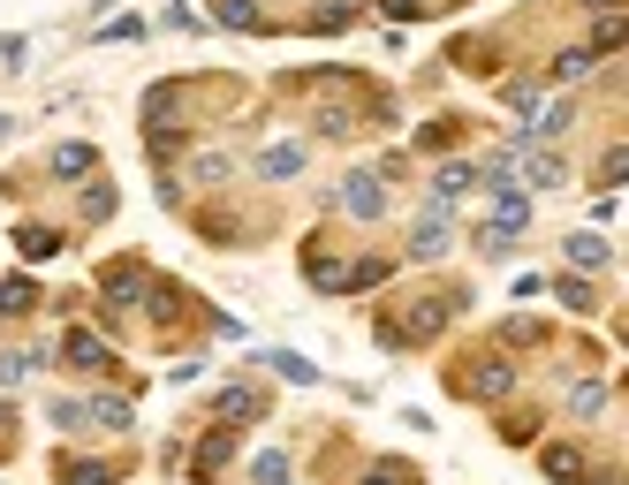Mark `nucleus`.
<instances>
[{"instance_id":"f257e3e1","label":"nucleus","mask_w":629,"mask_h":485,"mask_svg":"<svg viewBox=\"0 0 629 485\" xmlns=\"http://www.w3.org/2000/svg\"><path fill=\"white\" fill-rule=\"evenodd\" d=\"M448 319H456V296H425L410 319H387V326H379V341H387V349H395V341H402V349H425V341H440V334H448Z\"/></svg>"},{"instance_id":"f03ea898","label":"nucleus","mask_w":629,"mask_h":485,"mask_svg":"<svg viewBox=\"0 0 629 485\" xmlns=\"http://www.w3.org/2000/svg\"><path fill=\"white\" fill-rule=\"evenodd\" d=\"M448 387L471 395V402H500V395L516 387V364H508V356H471V364L448 372Z\"/></svg>"},{"instance_id":"7ed1b4c3","label":"nucleus","mask_w":629,"mask_h":485,"mask_svg":"<svg viewBox=\"0 0 629 485\" xmlns=\"http://www.w3.org/2000/svg\"><path fill=\"white\" fill-rule=\"evenodd\" d=\"M99 296H107L114 312H137V304L153 296V274H145V266H130V258H114V266L99 274Z\"/></svg>"},{"instance_id":"20e7f679","label":"nucleus","mask_w":629,"mask_h":485,"mask_svg":"<svg viewBox=\"0 0 629 485\" xmlns=\"http://www.w3.org/2000/svg\"><path fill=\"white\" fill-rule=\"evenodd\" d=\"M61 356H69L76 372H107V364H114V349H107L92 326H69V334H61Z\"/></svg>"},{"instance_id":"39448f33","label":"nucleus","mask_w":629,"mask_h":485,"mask_svg":"<svg viewBox=\"0 0 629 485\" xmlns=\"http://www.w3.org/2000/svg\"><path fill=\"white\" fill-rule=\"evenodd\" d=\"M341 205H349L356 220H379V213H387V190H379V174H349V182H341Z\"/></svg>"},{"instance_id":"423d86ee","label":"nucleus","mask_w":629,"mask_h":485,"mask_svg":"<svg viewBox=\"0 0 629 485\" xmlns=\"http://www.w3.org/2000/svg\"><path fill=\"white\" fill-rule=\"evenodd\" d=\"M410 258H448V213H425V220H418Z\"/></svg>"},{"instance_id":"0eeeda50","label":"nucleus","mask_w":629,"mask_h":485,"mask_svg":"<svg viewBox=\"0 0 629 485\" xmlns=\"http://www.w3.org/2000/svg\"><path fill=\"white\" fill-rule=\"evenodd\" d=\"M463 190H477V167H440V174H433V213H448Z\"/></svg>"},{"instance_id":"6e6552de","label":"nucleus","mask_w":629,"mask_h":485,"mask_svg":"<svg viewBox=\"0 0 629 485\" xmlns=\"http://www.w3.org/2000/svg\"><path fill=\"white\" fill-rule=\"evenodd\" d=\"M258 174H266V182H289V174H304V145H266V153H258Z\"/></svg>"},{"instance_id":"1a4fd4ad","label":"nucleus","mask_w":629,"mask_h":485,"mask_svg":"<svg viewBox=\"0 0 629 485\" xmlns=\"http://www.w3.org/2000/svg\"><path fill=\"white\" fill-rule=\"evenodd\" d=\"M493 220H500V228H523V220H531V197H523L516 182H493Z\"/></svg>"},{"instance_id":"9d476101","label":"nucleus","mask_w":629,"mask_h":485,"mask_svg":"<svg viewBox=\"0 0 629 485\" xmlns=\"http://www.w3.org/2000/svg\"><path fill=\"white\" fill-rule=\"evenodd\" d=\"M607 258H615V243H607V235H584V228L569 235V266H584V274H592V266H607Z\"/></svg>"},{"instance_id":"9b49d317","label":"nucleus","mask_w":629,"mask_h":485,"mask_svg":"<svg viewBox=\"0 0 629 485\" xmlns=\"http://www.w3.org/2000/svg\"><path fill=\"white\" fill-rule=\"evenodd\" d=\"M228 456H235V433H228V425H213V440L197 448V478H220V463H228Z\"/></svg>"},{"instance_id":"f8f14e48","label":"nucleus","mask_w":629,"mask_h":485,"mask_svg":"<svg viewBox=\"0 0 629 485\" xmlns=\"http://www.w3.org/2000/svg\"><path fill=\"white\" fill-rule=\"evenodd\" d=\"M53 478L61 485H114V471H107V463H84V456H61Z\"/></svg>"},{"instance_id":"ddd939ff","label":"nucleus","mask_w":629,"mask_h":485,"mask_svg":"<svg viewBox=\"0 0 629 485\" xmlns=\"http://www.w3.org/2000/svg\"><path fill=\"white\" fill-rule=\"evenodd\" d=\"M213 15H220L228 31H266V15H258V0H213Z\"/></svg>"},{"instance_id":"4468645a","label":"nucleus","mask_w":629,"mask_h":485,"mask_svg":"<svg viewBox=\"0 0 629 485\" xmlns=\"http://www.w3.org/2000/svg\"><path fill=\"white\" fill-rule=\"evenodd\" d=\"M15 251L23 258H53L61 251V228H15Z\"/></svg>"},{"instance_id":"2eb2a0df","label":"nucleus","mask_w":629,"mask_h":485,"mask_svg":"<svg viewBox=\"0 0 629 485\" xmlns=\"http://www.w3.org/2000/svg\"><path fill=\"white\" fill-rule=\"evenodd\" d=\"M0 312H8V319H31V312H38V289H31V281L15 274V281L0 289Z\"/></svg>"},{"instance_id":"dca6fc26","label":"nucleus","mask_w":629,"mask_h":485,"mask_svg":"<svg viewBox=\"0 0 629 485\" xmlns=\"http://www.w3.org/2000/svg\"><path fill=\"white\" fill-rule=\"evenodd\" d=\"M258 410H266V402H258V387H220V417H235V425H243V417H258Z\"/></svg>"},{"instance_id":"f3484780","label":"nucleus","mask_w":629,"mask_h":485,"mask_svg":"<svg viewBox=\"0 0 629 485\" xmlns=\"http://www.w3.org/2000/svg\"><path fill=\"white\" fill-rule=\"evenodd\" d=\"M84 417L107 425V433H122V425H130V402H122V395H99V402H84Z\"/></svg>"},{"instance_id":"a211bd4d","label":"nucleus","mask_w":629,"mask_h":485,"mask_svg":"<svg viewBox=\"0 0 629 485\" xmlns=\"http://www.w3.org/2000/svg\"><path fill=\"white\" fill-rule=\"evenodd\" d=\"M523 174H531L539 190H561V160H554V153H539V145L523 153Z\"/></svg>"},{"instance_id":"6ab92c4d","label":"nucleus","mask_w":629,"mask_h":485,"mask_svg":"<svg viewBox=\"0 0 629 485\" xmlns=\"http://www.w3.org/2000/svg\"><path fill=\"white\" fill-rule=\"evenodd\" d=\"M592 69H600V53H592V46H569V53L554 61V76H561V84H577V76H592Z\"/></svg>"},{"instance_id":"aec40b11","label":"nucleus","mask_w":629,"mask_h":485,"mask_svg":"<svg viewBox=\"0 0 629 485\" xmlns=\"http://www.w3.org/2000/svg\"><path fill=\"white\" fill-rule=\"evenodd\" d=\"M31 364H46V349H38V356H23V349H0V387H23V379H31Z\"/></svg>"},{"instance_id":"412c9836","label":"nucleus","mask_w":629,"mask_h":485,"mask_svg":"<svg viewBox=\"0 0 629 485\" xmlns=\"http://www.w3.org/2000/svg\"><path fill=\"white\" fill-rule=\"evenodd\" d=\"M92 167H99L92 145H61V153H53V174H92Z\"/></svg>"},{"instance_id":"4be33fe9","label":"nucleus","mask_w":629,"mask_h":485,"mask_svg":"<svg viewBox=\"0 0 629 485\" xmlns=\"http://www.w3.org/2000/svg\"><path fill=\"white\" fill-rule=\"evenodd\" d=\"M600 402H607V379H577V387H569V410H577V417H592Z\"/></svg>"},{"instance_id":"5701e85b","label":"nucleus","mask_w":629,"mask_h":485,"mask_svg":"<svg viewBox=\"0 0 629 485\" xmlns=\"http://www.w3.org/2000/svg\"><path fill=\"white\" fill-rule=\"evenodd\" d=\"M500 92H508V107H516V114H531V107H539V76H508Z\"/></svg>"},{"instance_id":"b1692460","label":"nucleus","mask_w":629,"mask_h":485,"mask_svg":"<svg viewBox=\"0 0 629 485\" xmlns=\"http://www.w3.org/2000/svg\"><path fill=\"white\" fill-rule=\"evenodd\" d=\"M477 251H485V258H508V251H516V228H500V220L477 228Z\"/></svg>"},{"instance_id":"393cba45","label":"nucleus","mask_w":629,"mask_h":485,"mask_svg":"<svg viewBox=\"0 0 629 485\" xmlns=\"http://www.w3.org/2000/svg\"><path fill=\"white\" fill-rule=\"evenodd\" d=\"M577 471H584V456H577V448H546V478H577Z\"/></svg>"},{"instance_id":"a878e982","label":"nucleus","mask_w":629,"mask_h":485,"mask_svg":"<svg viewBox=\"0 0 629 485\" xmlns=\"http://www.w3.org/2000/svg\"><path fill=\"white\" fill-rule=\"evenodd\" d=\"M266 364H281V379H297V387H312V379H318V364H304V356H289V349H281V356H266Z\"/></svg>"},{"instance_id":"bb28decb","label":"nucleus","mask_w":629,"mask_h":485,"mask_svg":"<svg viewBox=\"0 0 629 485\" xmlns=\"http://www.w3.org/2000/svg\"><path fill=\"white\" fill-rule=\"evenodd\" d=\"M190 174H197V182H228V153H197Z\"/></svg>"},{"instance_id":"cd10ccee","label":"nucleus","mask_w":629,"mask_h":485,"mask_svg":"<svg viewBox=\"0 0 629 485\" xmlns=\"http://www.w3.org/2000/svg\"><path fill=\"white\" fill-rule=\"evenodd\" d=\"M372 281H387V266H379V258H364V266H349V274H341V289H372Z\"/></svg>"},{"instance_id":"c85d7f7f","label":"nucleus","mask_w":629,"mask_h":485,"mask_svg":"<svg viewBox=\"0 0 629 485\" xmlns=\"http://www.w3.org/2000/svg\"><path fill=\"white\" fill-rule=\"evenodd\" d=\"M349 23H356V8H318V15H312V31H326V38L349 31Z\"/></svg>"},{"instance_id":"c756f323","label":"nucleus","mask_w":629,"mask_h":485,"mask_svg":"<svg viewBox=\"0 0 629 485\" xmlns=\"http://www.w3.org/2000/svg\"><path fill=\"white\" fill-rule=\"evenodd\" d=\"M145 153H153V160H174V153H182V137H174V130H145Z\"/></svg>"},{"instance_id":"7c9ffc66","label":"nucleus","mask_w":629,"mask_h":485,"mask_svg":"<svg viewBox=\"0 0 629 485\" xmlns=\"http://www.w3.org/2000/svg\"><path fill=\"white\" fill-rule=\"evenodd\" d=\"M251 478H258V485H289V463H281V456H258Z\"/></svg>"},{"instance_id":"2f4dec72","label":"nucleus","mask_w":629,"mask_h":485,"mask_svg":"<svg viewBox=\"0 0 629 485\" xmlns=\"http://www.w3.org/2000/svg\"><path fill=\"white\" fill-rule=\"evenodd\" d=\"M615 46H622V23H615V15H600V31H592V53H615Z\"/></svg>"},{"instance_id":"473e14b6","label":"nucleus","mask_w":629,"mask_h":485,"mask_svg":"<svg viewBox=\"0 0 629 485\" xmlns=\"http://www.w3.org/2000/svg\"><path fill=\"white\" fill-rule=\"evenodd\" d=\"M84 213H92V220H107V213H114V190H107V182H92V190H84Z\"/></svg>"},{"instance_id":"72a5a7b5","label":"nucleus","mask_w":629,"mask_h":485,"mask_svg":"<svg viewBox=\"0 0 629 485\" xmlns=\"http://www.w3.org/2000/svg\"><path fill=\"white\" fill-rule=\"evenodd\" d=\"M53 425H69V433H84L92 417H84V402H53Z\"/></svg>"},{"instance_id":"f704fd0d","label":"nucleus","mask_w":629,"mask_h":485,"mask_svg":"<svg viewBox=\"0 0 629 485\" xmlns=\"http://www.w3.org/2000/svg\"><path fill=\"white\" fill-rule=\"evenodd\" d=\"M364 485H418V471H402V463H379Z\"/></svg>"},{"instance_id":"c9c22d12","label":"nucleus","mask_w":629,"mask_h":485,"mask_svg":"<svg viewBox=\"0 0 629 485\" xmlns=\"http://www.w3.org/2000/svg\"><path fill=\"white\" fill-rule=\"evenodd\" d=\"M379 8H387V15H402V23H418V15H425L433 0H379Z\"/></svg>"}]
</instances>
